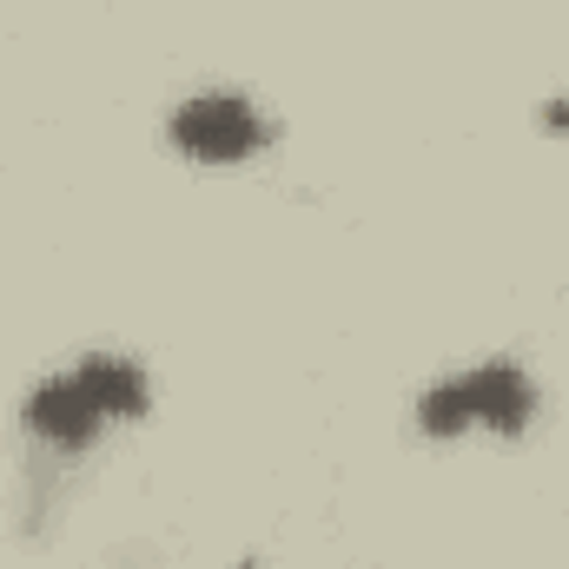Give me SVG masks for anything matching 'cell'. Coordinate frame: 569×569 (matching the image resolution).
<instances>
[{
    "label": "cell",
    "instance_id": "6da1fadb",
    "mask_svg": "<svg viewBox=\"0 0 569 569\" xmlns=\"http://www.w3.org/2000/svg\"><path fill=\"white\" fill-rule=\"evenodd\" d=\"M266 140H272L266 113L252 100H239V93H192L172 113V146L186 159H206V166H239V159H252Z\"/></svg>",
    "mask_w": 569,
    "mask_h": 569
},
{
    "label": "cell",
    "instance_id": "7a4b0ae2",
    "mask_svg": "<svg viewBox=\"0 0 569 569\" xmlns=\"http://www.w3.org/2000/svg\"><path fill=\"white\" fill-rule=\"evenodd\" d=\"M457 385H463L470 425H490L497 437H517V430H530V418H537V385H530V371L510 365V358H490V365L463 371Z\"/></svg>",
    "mask_w": 569,
    "mask_h": 569
},
{
    "label": "cell",
    "instance_id": "3957f363",
    "mask_svg": "<svg viewBox=\"0 0 569 569\" xmlns=\"http://www.w3.org/2000/svg\"><path fill=\"white\" fill-rule=\"evenodd\" d=\"M100 425H107V418H100V405L87 398V385H80L73 371H60V378L33 385V398H27V430H33V437H47V443H60V450L93 443V430H100Z\"/></svg>",
    "mask_w": 569,
    "mask_h": 569
},
{
    "label": "cell",
    "instance_id": "277c9868",
    "mask_svg": "<svg viewBox=\"0 0 569 569\" xmlns=\"http://www.w3.org/2000/svg\"><path fill=\"white\" fill-rule=\"evenodd\" d=\"M73 378L87 385V398L100 405V418H140L146 411V371L120 351H93L73 365Z\"/></svg>",
    "mask_w": 569,
    "mask_h": 569
},
{
    "label": "cell",
    "instance_id": "5b68a950",
    "mask_svg": "<svg viewBox=\"0 0 569 569\" xmlns=\"http://www.w3.org/2000/svg\"><path fill=\"white\" fill-rule=\"evenodd\" d=\"M418 425H425V437H457V430H470V405H463V385L457 378H437L425 391V405H418Z\"/></svg>",
    "mask_w": 569,
    "mask_h": 569
},
{
    "label": "cell",
    "instance_id": "8992f818",
    "mask_svg": "<svg viewBox=\"0 0 569 569\" xmlns=\"http://www.w3.org/2000/svg\"><path fill=\"white\" fill-rule=\"evenodd\" d=\"M543 127H550V133H563V140H569V100H550V107H543Z\"/></svg>",
    "mask_w": 569,
    "mask_h": 569
}]
</instances>
